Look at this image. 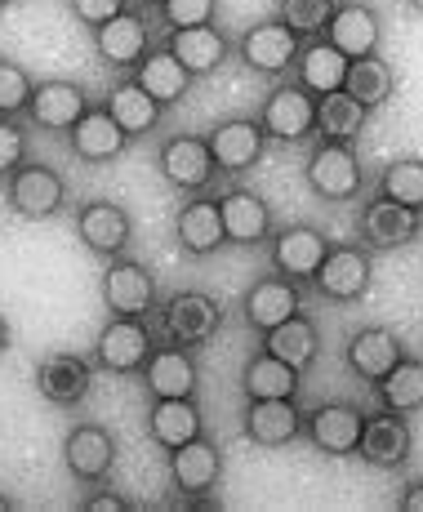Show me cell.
<instances>
[{"mask_svg":"<svg viewBox=\"0 0 423 512\" xmlns=\"http://www.w3.org/2000/svg\"><path fill=\"white\" fill-rule=\"evenodd\" d=\"M303 179H308L312 196H321V201H357L361 196V183H366V174H361V156H357V143H326L317 139L308 152V161H303Z\"/></svg>","mask_w":423,"mask_h":512,"instance_id":"6da1fadb","label":"cell"},{"mask_svg":"<svg viewBox=\"0 0 423 512\" xmlns=\"http://www.w3.org/2000/svg\"><path fill=\"white\" fill-rule=\"evenodd\" d=\"M223 330V303L205 290H179L161 303V334L179 348H201Z\"/></svg>","mask_w":423,"mask_h":512,"instance_id":"7a4b0ae2","label":"cell"},{"mask_svg":"<svg viewBox=\"0 0 423 512\" xmlns=\"http://www.w3.org/2000/svg\"><path fill=\"white\" fill-rule=\"evenodd\" d=\"M259 125H263V134L277 143L312 139V125H317V94H308L294 76H281V81L268 90V98H263Z\"/></svg>","mask_w":423,"mask_h":512,"instance_id":"3957f363","label":"cell"},{"mask_svg":"<svg viewBox=\"0 0 423 512\" xmlns=\"http://www.w3.org/2000/svg\"><path fill=\"white\" fill-rule=\"evenodd\" d=\"M9 210L27 223L54 219L67 210V179L45 161H23L9 174Z\"/></svg>","mask_w":423,"mask_h":512,"instance_id":"277c9868","label":"cell"},{"mask_svg":"<svg viewBox=\"0 0 423 512\" xmlns=\"http://www.w3.org/2000/svg\"><path fill=\"white\" fill-rule=\"evenodd\" d=\"M370 281H375V259H370L366 245H330L326 259H321V268H317V277H312L317 294L330 299V303L366 299Z\"/></svg>","mask_w":423,"mask_h":512,"instance_id":"5b68a950","label":"cell"},{"mask_svg":"<svg viewBox=\"0 0 423 512\" xmlns=\"http://www.w3.org/2000/svg\"><path fill=\"white\" fill-rule=\"evenodd\" d=\"M156 170H161V179L170 183L174 192L196 196V192H210L219 165H214L210 143H205L201 134H174V139H165L161 152H156Z\"/></svg>","mask_w":423,"mask_h":512,"instance_id":"8992f818","label":"cell"},{"mask_svg":"<svg viewBox=\"0 0 423 512\" xmlns=\"http://www.w3.org/2000/svg\"><path fill=\"white\" fill-rule=\"evenodd\" d=\"M98 294H103V308L112 317H147L156 312V277L147 263L134 259H107L103 277H98Z\"/></svg>","mask_w":423,"mask_h":512,"instance_id":"52a82bcc","label":"cell"},{"mask_svg":"<svg viewBox=\"0 0 423 512\" xmlns=\"http://www.w3.org/2000/svg\"><path fill=\"white\" fill-rule=\"evenodd\" d=\"M299 45L303 41L281 23V18H263V23L245 27V36L236 41V54H241V63L250 67L254 76L281 81V76H290L294 58H299Z\"/></svg>","mask_w":423,"mask_h":512,"instance_id":"ba28073f","label":"cell"},{"mask_svg":"<svg viewBox=\"0 0 423 512\" xmlns=\"http://www.w3.org/2000/svg\"><path fill=\"white\" fill-rule=\"evenodd\" d=\"M361 423H366V410L352 406V401H321V406L303 410V432H308L312 446L330 459L357 455Z\"/></svg>","mask_w":423,"mask_h":512,"instance_id":"9c48e42d","label":"cell"},{"mask_svg":"<svg viewBox=\"0 0 423 512\" xmlns=\"http://www.w3.org/2000/svg\"><path fill=\"white\" fill-rule=\"evenodd\" d=\"M205 143H210L219 174H250L268 152V134H263L259 116H228L205 134Z\"/></svg>","mask_w":423,"mask_h":512,"instance_id":"30bf717a","label":"cell"},{"mask_svg":"<svg viewBox=\"0 0 423 512\" xmlns=\"http://www.w3.org/2000/svg\"><path fill=\"white\" fill-rule=\"evenodd\" d=\"M272 241V272L277 277H290V281H312L330 250V236L312 223H285V228L268 232Z\"/></svg>","mask_w":423,"mask_h":512,"instance_id":"8fae6325","label":"cell"},{"mask_svg":"<svg viewBox=\"0 0 423 512\" xmlns=\"http://www.w3.org/2000/svg\"><path fill=\"white\" fill-rule=\"evenodd\" d=\"M76 236L85 241V250L98 254V259H121L134 241V219L125 205L116 201H85L76 210Z\"/></svg>","mask_w":423,"mask_h":512,"instance_id":"7c38bea8","label":"cell"},{"mask_svg":"<svg viewBox=\"0 0 423 512\" xmlns=\"http://www.w3.org/2000/svg\"><path fill=\"white\" fill-rule=\"evenodd\" d=\"M152 348L156 339L143 326V317H107V326L94 339V366L112 374H139Z\"/></svg>","mask_w":423,"mask_h":512,"instance_id":"4fadbf2b","label":"cell"},{"mask_svg":"<svg viewBox=\"0 0 423 512\" xmlns=\"http://www.w3.org/2000/svg\"><path fill=\"white\" fill-rule=\"evenodd\" d=\"M357 232L366 241V250H401L423 232V210H410V205H397L375 192L361 205Z\"/></svg>","mask_w":423,"mask_h":512,"instance_id":"5bb4252c","label":"cell"},{"mask_svg":"<svg viewBox=\"0 0 423 512\" xmlns=\"http://www.w3.org/2000/svg\"><path fill=\"white\" fill-rule=\"evenodd\" d=\"M357 455L366 459L370 468H401L410 455H415V432H410L406 415H397V410H375V415H366L361 423V441H357Z\"/></svg>","mask_w":423,"mask_h":512,"instance_id":"9a60e30c","label":"cell"},{"mask_svg":"<svg viewBox=\"0 0 423 512\" xmlns=\"http://www.w3.org/2000/svg\"><path fill=\"white\" fill-rule=\"evenodd\" d=\"M174 245L188 259H210V254H219L228 245L223 219H219V196L196 192L192 201L179 205V214H174Z\"/></svg>","mask_w":423,"mask_h":512,"instance_id":"2e32d148","label":"cell"},{"mask_svg":"<svg viewBox=\"0 0 423 512\" xmlns=\"http://www.w3.org/2000/svg\"><path fill=\"white\" fill-rule=\"evenodd\" d=\"M90 383H94V361L81 357V352H49L36 366V392L49 401V406H81L90 397Z\"/></svg>","mask_w":423,"mask_h":512,"instance_id":"e0dca14e","label":"cell"},{"mask_svg":"<svg viewBox=\"0 0 423 512\" xmlns=\"http://www.w3.org/2000/svg\"><path fill=\"white\" fill-rule=\"evenodd\" d=\"M94 49L112 72H134V63L152 49V23L139 9H121L103 27H94Z\"/></svg>","mask_w":423,"mask_h":512,"instance_id":"ac0fdd59","label":"cell"},{"mask_svg":"<svg viewBox=\"0 0 423 512\" xmlns=\"http://www.w3.org/2000/svg\"><path fill=\"white\" fill-rule=\"evenodd\" d=\"M170 481H174V490H183V499L219 490V481H223V450L214 446L205 432H201V437H192V441H183V446H174L170 450Z\"/></svg>","mask_w":423,"mask_h":512,"instance_id":"d6986e66","label":"cell"},{"mask_svg":"<svg viewBox=\"0 0 423 512\" xmlns=\"http://www.w3.org/2000/svg\"><path fill=\"white\" fill-rule=\"evenodd\" d=\"M241 312H245V326L254 334H268L272 326H281L285 317L303 312V290H299V281L272 272V277H259L250 290H245Z\"/></svg>","mask_w":423,"mask_h":512,"instance_id":"ffe728a7","label":"cell"},{"mask_svg":"<svg viewBox=\"0 0 423 512\" xmlns=\"http://www.w3.org/2000/svg\"><path fill=\"white\" fill-rule=\"evenodd\" d=\"M90 112V94H85V85L76 81H41L27 98V112L32 116V125H41L49 134H67L81 116Z\"/></svg>","mask_w":423,"mask_h":512,"instance_id":"44dd1931","label":"cell"},{"mask_svg":"<svg viewBox=\"0 0 423 512\" xmlns=\"http://www.w3.org/2000/svg\"><path fill=\"white\" fill-rule=\"evenodd\" d=\"M165 49H170L174 58H179L183 67H188V76H214L223 63H228L232 54V41L223 36V27L214 23H201V27H170V36H165Z\"/></svg>","mask_w":423,"mask_h":512,"instance_id":"7402d4cb","label":"cell"},{"mask_svg":"<svg viewBox=\"0 0 423 512\" xmlns=\"http://www.w3.org/2000/svg\"><path fill=\"white\" fill-rule=\"evenodd\" d=\"M63 464L76 481H103L116 464V437L103 423H76L63 437Z\"/></svg>","mask_w":423,"mask_h":512,"instance_id":"603a6c76","label":"cell"},{"mask_svg":"<svg viewBox=\"0 0 423 512\" xmlns=\"http://www.w3.org/2000/svg\"><path fill=\"white\" fill-rule=\"evenodd\" d=\"M241 428L254 446L281 450L303 432V410L294 406V397H263V401H250V406H245Z\"/></svg>","mask_w":423,"mask_h":512,"instance_id":"cb8c5ba5","label":"cell"},{"mask_svg":"<svg viewBox=\"0 0 423 512\" xmlns=\"http://www.w3.org/2000/svg\"><path fill=\"white\" fill-rule=\"evenodd\" d=\"M219 219L228 245H259L272 232V205L250 187H232L219 196Z\"/></svg>","mask_w":423,"mask_h":512,"instance_id":"d4e9b609","label":"cell"},{"mask_svg":"<svg viewBox=\"0 0 423 512\" xmlns=\"http://www.w3.org/2000/svg\"><path fill=\"white\" fill-rule=\"evenodd\" d=\"M401 357H406V343H401V334L388 330V326L357 330L348 339V348H343V361H348V370L357 374V379H366V383L383 379V374L397 366Z\"/></svg>","mask_w":423,"mask_h":512,"instance_id":"484cf974","label":"cell"},{"mask_svg":"<svg viewBox=\"0 0 423 512\" xmlns=\"http://www.w3.org/2000/svg\"><path fill=\"white\" fill-rule=\"evenodd\" d=\"M326 41L339 49L343 58H366V54H379V41H383V23L370 5H334L330 23H326Z\"/></svg>","mask_w":423,"mask_h":512,"instance_id":"4316f807","label":"cell"},{"mask_svg":"<svg viewBox=\"0 0 423 512\" xmlns=\"http://www.w3.org/2000/svg\"><path fill=\"white\" fill-rule=\"evenodd\" d=\"M143 383L152 397H196V383H201V370H196L192 352L179 348V343H165V348H152L143 361Z\"/></svg>","mask_w":423,"mask_h":512,"instance_id":"83f0119b","label":"cell"},{"mask_svg":"<svg viewBox=\"0 0 423 512\" xmlns=\"http://www.w3.org/2000/svg\"><path fill=\"white\" fill-rule=\"evenodd\" d=\"M205 432V419H201V406L196 397H152V410H147V437L156 446L174 450L183 441L201 437Z\"/></svg>","mask_w":423,"mask_h":512,"instance_id":"f1b7e54d","label":"cell"},{"mask_svg":"<svg viewBox=\"0 0 423 512\" xmlns=\"http://www.w3.org/2000/svg\"><path fill=\"white\" fill-rule=\"evenodd\" d=\"M67 134H72V152L81 156L85 165H107V161H116V156L130 147L125 130L112 121L107 107H90V112H85Z\"/></svg>","mask_w":423,"mask_h":512,"instance_id":"f546056e","label":"cell"},{"mask_svg":"<svg viewBox=\"0 0 423 512\" xmlns=\"http://www.w3.org/2000/svg\"><path fill=\"white\" fill-rule=\"evenodd\" d=\"M290 72L303 90L321 98L330 90H343V81H348V58H343L326 36H312L308 45H299V58H294Z\"/></svg>","mask_w":423,"mask_h":512,"instance_id":"4dcf8cb0","label":"cell"},{"mask_svg":"<svg viewBox=\"0 0 423 512\" xmlns=\"http://www.w3.org/2000/svg\"><path fill=\"white\" fill-rule=\"evenodd\" d=\"M134 81H139L143 90L152 94L161 107L183 103V98H188V90H192L188 67H183L165 45H161V49H147L139 63H134Z\"/></svg>","mask_w":423,"mask_h":512,"instance_id":"1f68e13d","label":"cell"},{"mask_svg":"<svg viewBox=\"0 0 423 512\" xmlns=\"http://www.w3.org/2000/svg\"><path fill=\"white\" fill-rule=\"evenodd\" d=\"M103 107L112 112V121L125 130V139H147V134H156L161 112H165V107L156 103V98L134 81V76L130 81H121V85H112V94H107Z\"/></svg>","mask_w":423,"mask_h":512,"instance_id":"d6a6232c","label":"cell"},{"mask_svg":"<svg viewBox=\"0 0 423 512\" xmlns=\"http://www.w3.org/2000/svg\"><path fill=\"white\" fill-rule=\"evenodd\" d=\"M366 121H370L366 103H357L348 90H330L317 98V125H312V134L326 143H357Z\"/></svg>","mask_w":423,"mask_h":512,"instance_id":"836d02e7","label":"cell"},{"mask_svg":"<svg viewBox=\"0 0 423 512\" xmlns=\"http://www.w3.org/2000/svg\"><path fill=\"white\" fill-rule=\"evenodd\" d=\"M263 352H272V357H281L285 366H294L303 374V370H312V361H317L321 334L303 312H294V317H285L281 326H272L263 334Z\"/></svg>","mask_w":423,"mask_h":512,"instance_id":"e575fe53","label":"cell"},{"mask_svg":"<svg viewBox=\"0 0 423 512\" xmlns=\"http://www.w3.org/2000/svg\"><path fill=\"white\" fill-rule=\"evenodd\" d=\"M299 383H303V374H299V370L285 366L281 357H272V352H263V348L241 366L245 401H263V397H299Z\"/></svg>","mask_w":423,"mask_h":512,"instance_id":"d590c367","label":"cell"},{"mask_svg":"<svg viewBox=\"0 0 423 512\" xmlns=\"http://www.w3.org/2000/svg\"><path fill=\"white\" fill-rule=\"evenodd\" d=\"M375 397H379L383 410H397V415H415V410H423V361L401 357L383 379H375Z\"/></svg>","mask_w":423,"mask_h":512,"instance_id":"8d00e7d4","label":"cell"},{"mask_svg":"<svg viewBox=\"0 0 423 512\" xmlns=\"http://www.w3.org/2000/svg\"><path fill=\"white\" fill-rule=\"evenodd\" d=\"M343 90H348L352 98H357V103H366L370 112H375V107H383L392 94H397V72H392V63H388L383 54L352 58Z\"/></svg>","mask_w":423,"mask_h":512,"instance_id":"74e56055","label":"cell"},{"mask_svg":"<svg viewBox=\"0 0 423 512\" xmlns=\"http://www.w3.org/2000/svg\"><path fill=\"white\" fill-rule=\"evenodd\" d=\"M375 192L397 205H410V210H423V161L419 156H397V161H388Z\"/></svg>","mask_w":423,"mask_h":512,"instance_id":"f35d334b","label":"cell"},{"mask_svg":"<svg viewBox=\"0 0 423 512\" xmlns=\"http://www.w3.org/2000/svg\"><path fill=\"white\" fill-rule=\"evenodd\" d=\"M334 5H339V0H281L277 18L290 27L294 36H299V41H312V36L326 32Z\"/></svg>","mask_w":423,"mask_h":512,"instance_id":"ab89813d","label":"cell"},{"mask_svg":"<svg viewBox=\"0 0 423 512\" xmlns=\"http://www.w3.org/2000/svg\"><path fill=\"white\" fill-rule=\"evenodd\" d=\"M32 90H36L32 72H27L23 63H9V58H0V116H23Z\"/></svg>","mask_w":423,"mask_h":512,"instance_id":"60d3db41","label":"cell"},{"mask_svg":"<svg viewBox=\"0 0 423 512\" xmlns=\"http://www.w3.org/2000/svg\"><path fill=\"white\" fill-rule=\"evenodd\" d=\"M161 18L170 27H201V23H214L219 14V0H161Z\"/></svg>","mask_w":423,"mask_h":512,"instance_id":"b9f144b4","label":"cell"},{"mask_svg":"<svg viewBox=\"0 0 423 512\" xmlns=\"http://www.w3.org/2000/svg\"><path fill=\"white\" fill-rule=\"evenodd\" d=\"M27 161V134L18 125V116H0V179L18 170Z\"/></svg>","mask_w":423,"mask_h":512,"instance_id":"7bdbcfd3","label":"cell"},{"mask_svg":"<svg viewBox=\"0 0 423 512\" xmlns=\"http://www.w3.org/2000/svg\"><path fill=\"white\" fill-rule=\"evenodd\" d=\"M72 5V14L81 18L85 27H103L107 18H116L121 9H130V0H67Z\"/></svg>","mask_w":423,"mask_h":512,"instance_id":"ee69618b","label":"cell"},{"mask_svg":"<svg viewBox=\"0 0 423 512\" xmlns=\"http://www.w3.org/2000/svg\"><path fill=\"white\" fill-rule=\"evenodd\" d=\"M81 508L85 512H130V499H121V495H90Z\"/></svg>","mask_w":423,"mask_h":512,"instance_id":"f6af8a7d","label":"cell"},{"mask_svg":"<svg viewBox=\"0 0 423 512\" xmlns=\"http://www.w3.org/2000/svg\"><path fill=\"white\" fill-rule=\"evenodd\" d=\"M397 508L401 512H423V477H415V481H406V486H401Z\"/></svg>","mask_w":423,"mask_h":512,"instance_id":"bcb514c9","label":"cell"},{"mask_svg":"<svg viewBox=\"0 0 423 512\" xmlns=\"http://www.w3.org/2000/svg\"><path fill=\"white\" fill-rule=\"evenodd\" d=\"M9 343H14V330H9V321L0 317V357H5V352H9Z\"/></svg>","mask_w":423,"mask_h":512,"instance_id":"7dc6e473","label":"cell"},{"mask_svg":"<svg viewBox=\"0 0 423 512\" xmlns=\"http://www.w3.org/2000/svg\"><path fill=\"white\" fill-rule=\"evenodd\" d=\"M406 5H410V9H415V14H423V0H406Z\"/></svg>","mask_w":423,"mask_h":512,"instance_id":"c3c4849f","label":"cell"},{"mask_svg":"<svg viewBox=\"0 0 423 512\" xmlns=\"http://www.w3.org/2000/svg\"><path fill=\"white\" fill-rule=\"evenodd\" d=\"M9 508H14V504H9V499H5V495H0V512H9Z\"/></svg>","mask_w":423,"mask_h":512,"instance_id":"681fc988","label":"cell"},{"mask_svg":"<svg viewBox=\"0 0 423 512\" xmlns=\"http://www.w3.org/2000/svg\"><path fill=\"white\" fill-rule=\"evenodd\" d=\"M139 5H147V9H156V5H161V0H139Z\"/></svg>","mask_w":423,"mask_h":512,"instance_id":"f907efd6","label":"cell"},{"mask_svg":"<svg viewBox=\"0 0 423 512\" xmlns=\"http://www.w3.org/2000/svg\"><path fill=\"white\" fill-rule=\"evenodd\" d=\"M5 5H9V0H0V9H5Z\"/></svg>","mask_w":423,"mask_h":512,"instance_id":"816d5d0a","label":"cell"}]
</instances>
